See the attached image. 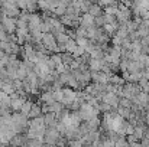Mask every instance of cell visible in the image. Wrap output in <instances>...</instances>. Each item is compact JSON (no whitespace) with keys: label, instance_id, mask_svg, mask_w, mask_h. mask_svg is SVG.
<instances>
[{"label":"cell","instance_id":"e0dca14e","mask_svg":"<svg viewBox=\"0 0 149 147\" xmlns=\"http://www.w3.org/2000/svg\"><path fill=\"white\" fill-rule=\"evenodd\" d=\"M28 3H29V0H16V4H17V7L20 10H26L28 9Z\"/></svg>","mask_w":149,"mask_h":147},{"label":"cell","instance_id":"ac0fdd59","mask_svg":"<svg viewBox=\"0 0 149 147\" xmlns=\"http://www.w3.org/2000/svg\"><path fill=\"white\" fill-rule=\"evenodd\" d=\"M146 124H148V126H149V112H148V114H146Z\"/></svg>","mask_w":149,"mask_h":147},{"label":"cell","instance_id":"8fae6325","mask_svg":"<svg viewBox=\"0 0 149 147\" xmlns=\"http://www.w3.org/2000/svg\"><path fill=\"white\" fill-rule=\"evenodd\" d=\"M32 105H33V102L26 99V101L23 102L22 108H20V112H22L23 115H26V117H28V115H29V112H31V110H32ZM28 118H29V117H28Z\"/></svg>","mask_w":149,"mask_h":147},{"label":"cell","instance_id":"8992f818","mask_svg":"<svg viewBox=\"0 0 149 147\" xmlns=\"http://www.w3.org/2000/svg\"><path fill=\"white\" fill-rule=\"evenodd\" d=\"M103 63H104V59L103 58H90V61H88L90 71H101Z\"/></svg>","mask_w":149,"mask_h":147},{"label":"cell","instance_id":"6da1fadb","mask_svg":"<svg viewBox=\"0 0 149 147\" xmlns=\"http://www.w3.org/2000/svg\"><path fill=\"white\" fill-rule=\"evenodd\" d=\"M99 111L100 110L97 107H94V105H91L88 102H83L80 105V108H78V114H80L81 120H84V121H88L90 118L96 117L99 114Z\"/></svg>","mask_w":149,"mask_h":147},{"label":"cell","instance_id":"9a60e30c","mask_svg":"<svg viewBox=\"0 0 149 147\" xmlns=\"http://www.w3.org/2000/svg\"><path fill=\"white\" fill-rule=\"evenodd\" d=\"M110 82L113 85H125V79L120 78L119 75H110Z\"/></svg>","mask_w":149,"mask_h":147},{"label":"cell","instance_id":"3957f363","mask_svg":"<svg viewBox=\"0 0 149 147\" xmlns=\"http://www.w3.org/2000/svg\"><path fill=\"white\" fill-rule=\"evenodd\" d=\"M0 25L4 28V30L7 33H15L16 29H17V17H10V16H6L3 13V17H1Z\"/></svg>","mask_w":149,"mask_h":147},{"label":"cell","instance_id":"4fadbf2b","mask_svg":"<svg viewBox=\"0 0 149 147\" xmlns=\"http://www.w3.org/2000/svg\"><path fill=\"white\" fill-rule=\"evenodd\" d=\"M77 46H78V43H77V41H72L71 38H70V41L65 43V52H74L75 49H77Z\"/></svg>","mask_w":149,"mask_h":147},{"label":"cell","instance_id":"ba28073f","mask_svg":"<svg viewBox=\"0 0 149 147\" xmlns=\"http://www.w3.org/2000/svg\"><path fill=\"white\" fill-rule=\"evenodd\" d=\"M10 101H12V95H9L7 92H4V91L0 90V105L10 108Z\"/></svg>","mask_w":149,"mask_h":147},{"label":"cell","instance_id":"277c9868","mask_svg":"<svg viewBox=\"0 0 149 147\" xmlns=\"http://www.w3.org/2000/svg\"><path fill=\"white\" fill-rule=\"evenodd\" d=\"M103 101L104 102H107L109 105H111L113 108H117L119 107V102H120V98L117 97V94L116 92H111V91H106V92H103Z\"/></svg>","mask_w":149,"mask_h":147},{"label":"cell","instance_id":"9c48e42d","mask_svg":"<svg viewBox=\"0 0 149 147\" xmlns=\"http://www.w3.org/2000/svg\"><path fill=\"white\" fill-rule=\"evenodd\" d=\"M39 115H42V105L33 102L32 110H31V112H29L28 117H29V120H31V118H35V117H39Z\"/></svg>","mask_w":149,"mask_h":147},{"label":"cell","instance_id":"7c38bea8","mask_svg":"<svg viewBox=\"0 0 149 147\" xmlns=\"http://www.w3.org/2000/svg\"><path fill=\"white\" fill-rule=\"evenodd\" d=\"M145 133H146V130H145V128H142V126H135L133 136H135L138 140H142V139L145 137Z\"/></svg>","mask_w":149,"mask_h":147},{"label":"cell","instance_id":"7a4b0ae2","mask_svg":"<svg viewBox=\"0 0 149 147\" xmlns=\"http://www.w3.org/2000/svg\"><path fill=\"white\" fill-rule=\"evenodd\" d=\"M42 43L45 45V48L48 49L49 52H59L55 33H52V32H47V33L42 35Z\"/></svg>","mask_w":149,"mask_h":147},{"label":"cell","instance_id":"5b68a950","mask_svg":"<svg viewBox=\"0 0 149 147\" xmlns=\"http://www.w3.org/2000/svg\"><path fill=\"white\" fill-rule=\"evenodd\" d=\"M80 25L86 26V28H90V26H94L96 25V16H93L91 13H84L81 17H80Z\"/></svg>","mask_w":149,"mask_h":147},{"label":"cell","instance_id":"2e32d148","mask_svg":"<svg viewBox=\"0 0 149 147\" xmlns=\"http://www.w3.org/2000/svg\"><path fill=\"white\" fill-rule=\"evenodd\" d=\"M75 41H77V43H78L80 46H83V48H87V46H88V43L91 42L88 38H77Z\"/></svg>","mask_w":149,"mask_h":147},{"label":"cell","instance_id":"52a82bcc","mask_svg":"<svg viewBox=\"0 0 149 147\" xmlns=\"http://www.w3.org/2000/svg\"><path fill=\"white\" fill-rule=\"evenodd\" d=\"M67 6H68L67 3H64V1H61V0H59V4L52 10L54 16H56V17H58V16H64V14L67 13Z\"/></svg>","mask_w":149,"mask_h":147},{"label":"cell","instance_id":"30bf717a","mask_svg":"<svg viewBox=\"0 0 149 147\" xmlns=\"http://www.w3.org/2000/svg\"><path fill=\"white\" fill-rule=\"evenodd\" d=\"M119 26H120V25H117V23H104V25H103V29H104V32H106L107 35H113L114 32H117Z\"/></svg>","mask_w":149,"mask_h":147},{"label":"cell","instance_id":"5bb4252c","mask_svg":"<svg viewBox=\"0 0 149 147\" xmlns=\"http://www.w3.org/2000/svg\"><path fill=\"white\" fill-rule=\"evenodd\" d=\"M88 13H91L93 16H100V14H101V6L93 3V4L90 6V9H88Z\"/></svg>","mask_w":149,"mask_h":147}]
</instances>
